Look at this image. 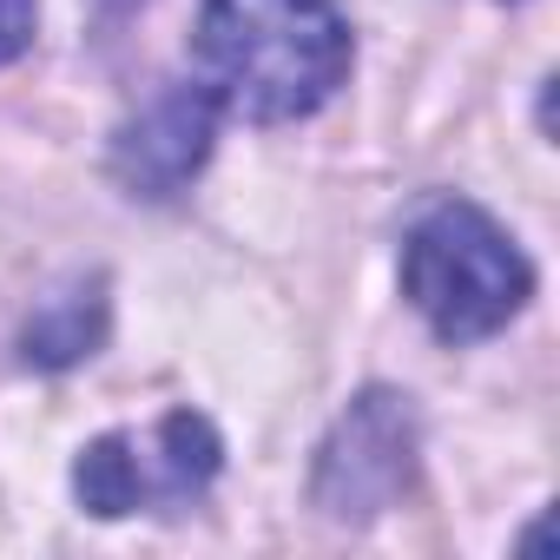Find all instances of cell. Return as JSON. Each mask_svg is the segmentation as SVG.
<instances>
[{"instance_id": "1", "label": "cell", "mask_w": 560, "mask_h": 560, "mask_svg": "<svg viewBox=\"0 0 560 560\" xmlns=\"http://www.w3.org/2000/svg\"><path fill=\"white\" fill-rule=\"evenodd\" d=\"M350 73V21L337 0H205L198 86L257 119H304Z\"/></svg>"}, {"instance_id": "2", "label": "cell", "mask_w": 560, "mask_h": 560, "mask_svg": "<svg viewBox=\"0 0 560 560\" xmlns=\"http://www.w3.org/2000/svg\"><path fill=\"white\" fill-rule=\"evenodd\" d=\"M402 291L442 343H475V337H494L527 304L534 270L488 211L442 198L409 224Z\"/></svg>"}, {"instance_id": "3", "label": "cell", "mask_w": 560, "mask_h": 560, "mask_svg": "<svg viewBox=\"0 0 560 560\" xmlns=\"http://www.w3.org/2000/svg\"><path fill=\"white\" fill-rule=\"evenodd\" d=\"M218 435L205 416L191 409H172L159 416L152 429H113L100 435L80 468H73V488L93 514H178L191 508L211 475H218Z\"/></svg>"}, {"instance_id": "4", "label": "cell", "mask_w": 560, "mask_h": 560, "mask_svg": "<svg viewBox=\"0 0 560 560\" xmlns=\"http://www.w3.org/2000/svg\"><path fill=\"white\" fill-rule=\"evenodd\" d=\"M416 468V416L402 396L370 389L363 402H350V416L337 422V435L324 442L317 462V501L330 514H376L396 501V488Z\"/></svg>"}, {"instance_id": "5", "label": "cell", "mask_w": 560, "mask_h": 560, "mask_svg": "<svg viewBox=\"0 0 560 560\" xmlns=\"http://www.w3.org/2000/svg\"><path fill=\"white\" fill-rule=\"evenodd\" d=\"M211 126H218V100L205 86H172L159 93L113 145V172L126 191L139 198H172L211 152Z\"/></svg>"}, {"instance_id": "6", "label": "cell", "mask_w": 560, "mask_h": 560, "mask_svg": "<svg viewBox=\"0 0 560 560\" xmlns=\"http://www.w3.org/2000/svg\"><path fill=\"white\" fill-rule=\"evenodd\" d=\"M100 337H106V284H100V277L86 284V277H80V284L54 291V298L34 311L21 350H27V363H40V370H67V363H80V357H93Z\"/></svg>"}, {"instance_id": "7", "label": "cell", "mask_w": 560, "mask_h": 560, "mask_svg": "<svg viewBox=\"0 0 560 560\" xmlns=\"http://www.w3.org/2000/svg\"><path fill=\"white\" fill-rule=\"evenodd\" d=\"M34 40V0H0V67L21 60Z\"/></svg>"}, {"instance_id": "8", "label": "cell", "mask_w": 560, "mask_h": 560, "mask_svg": "<svg viewBox=\"0 0 560 560\" xmlns=\"http://www.w3.org/2000/svg\"><path fill=\"white\" fill-rule=\"evenodd\" d=\"M100 8H113V14H119V8H139V0H100Z\"/></svg>"}]
</instances>
